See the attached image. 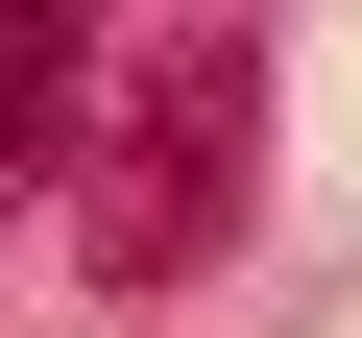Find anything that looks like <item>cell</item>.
Wrapping results in <instances>:
<instances>
[{"label":"cell","mask_w":362,"mask_h":338,"mask_svg":"<svg viewBox=\"0 0 362 338\" xmlns=\"http://www.w3.org/2000/svg\"><path fill=\"white\" fill-rule=\"evenodd\" d=\"M97 49H121L97 0H0V194H25V169L97 121Z\"/></svg>","instance_id":"2"},{"label":"cell","mask_w":362,"mask_h":338,"mask_svg":"<svg viewBox=\"0 0 362 338\" xmlns=\"http://www.w3.org/2000/svg\"><path fill=\"white\" fill-rule=\"evenodd\" d=\"M242 145H266V49H169V73H145V169L97 194V266H121V290L218 266V218H242Z\"/></svg>","instance_id":"1"}]
</instances>
